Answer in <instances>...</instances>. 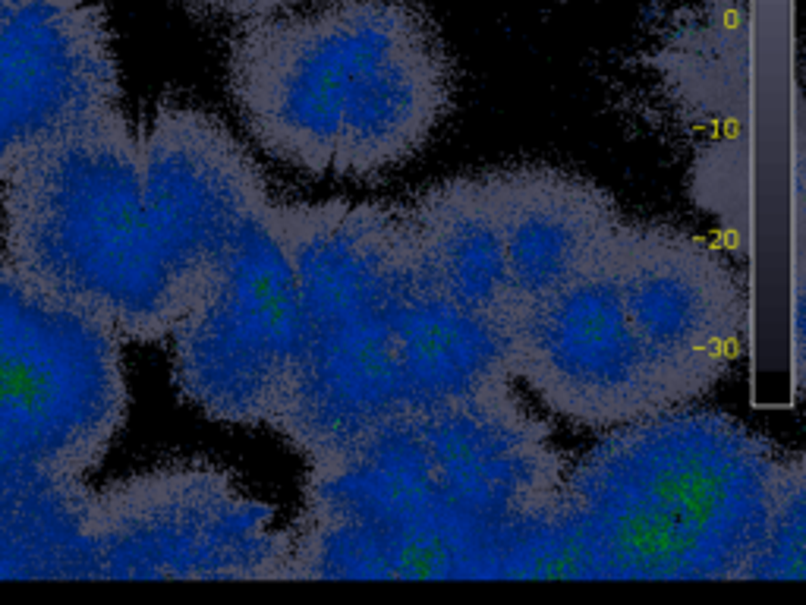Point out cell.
I'll return each instance as SVG.
<instances>
[{
  "label": "cell",
  "instance_id": "8992f818",
  "mask_svg": "<svg viewBox=\"0 0 806 605\" xmlns=\"http://www.w3.org/2000/svg\"><path fill=\"white\" fill-rule=\"evenodd\" d=\"M127 410L123 340L0 259V517L86 479Z\"/></svg>",
  "mask_w": 806,
  "mask_h": 605
},
{
  "label": "cell",
  "instance_id": "7c38bea8",
  "mask_svg": "<svg viewBox=\"0 0 806 605\" xmlns=\"http://www.w3.org/2000/svg\"><path fill=\"white\" fill-rule=\"evenodd\" d=\"M142 202L173 271L205 281L233 234L271 199L253 151L214 114L161 104L139 133Z\"/></svg>",
  "mask_w": 806,
  "mask_h": 605
},
{
  "label": "cell",
  "instance_id": "5bb4252c",
  "mask_svg": "<svg viewBox=\"0 0 806 605\" xmlns=\"http://www.w3.org/2000/svg\"><path fill=\"white\" fill-rule=\"evenodd\" d=\"M429 281L479 318L511 335L513 297L504 243L479 177H450L403 205Z\"/></svg>",
  "mask_w": 806,
  "mask_h": 605
},
{
  "label": "cell",
  "instance_id": "ba28073f",
  "mask_svg": "<svg viewBox=\"0 0 806 605\" xmlns=\"http://www.w3.org/2000/svg\"><path fill=\"white\" fill-rule=\"evenodd\" d=\"M265 205L233 234L168 335L180 394L227 426L274 422L305 340L296 275Z\"/></svg>",
  "mask_w": 806,
  "mask_h": 605
},
{
  "label": "cell",
  "instance_id": "3957f363",
  "mask_svg": "<svg viewBox=\"0 0 806 605\" xmlns=\"http://www.w3.org/2000/svg\"><path fill=\"white\" fill-rule=\"evenodd\" d=\"M797 464L693 403L604 429L561 489L571 580H740Z\"/></svg>",
  "mask_w": 806,
  "mask_h": 605
},
{
  "label": "cell",
  "instance_id": "8fae6325",
  "mask_svg": "<svg viewBox=\"0 0 806 605\" xmlns=\"http://www.w3.org/2000/svg\"><path fill=\"white\" fill-rule=\"evenodd\" d=\"M120 108L101 0H13L0 23V171Z\"/></svg>",
  "mask_w": 806,
  "mask_h": 605
},
{
  "label": "cell",
  "instance_id": "7a4b0ae2",
  "mask_svg": "<svg viewBox=\"0 0 806 605\" xmlns=\"http://www.w3.org/2000/svg\"><path fill=\"white\" fill-rule=\"evenodd\" d=\"M227 89L265 155L369 180L413 162L454 108V60L409 0H328L243 19Z\"/></svg>",
  "mask_w": 806,
  "mask_h": 605
},
{
  "label": "cell",
  "instance_id": "2e32d148",
  "mask_svg": "<svg viewBox=\"0 0 806 605\" xmlns=\"http://www.w3.org/2000/svg\"><path fill=\"white\" fill-rule=\"evenodd\" d=\"M806 577V492L803 464L790 470L756 552L740 580H803Z\"/></svg>",
  "mask_w": 806,
  "mask_h": 605
},
{
  "label": "cell",
  "instance_id": "52a82bcc",
  "mask_svg": "<svg viewBox=\"0 0 806 605\" xmlns=\"http://www.w3.org/2000/svg\"><path fill=\"white\" fill-rule=\"evenodd\" d=\"M92 580H284L277 507L218 464L180 461L88 492Z\"/></svg>",
  "mask_w": 806,
  "mask_h": 605
},
{
  "label": "cell",
  "instance_id": "9c48e42d",
  "mask_svg": "<svg viewBox=\"0 0 806 605\" xmlns=\"http://www.w3.org/2000/svg\"><path fill=\"white\" fill-rule=\"evenodd\" d=\"M511 372L552 413L595 433L680 407L624 309L608 246L564 287L520 312Z\"/></svg>",
  "mask_w": 806,
  "mask_h": 605
},
{
  "label": "cell",
  "instance_id": "30bf717a",
  "mask_svg": "<svg viewBox=\"0 0 806 605\" xmlns=\"http://www.w3.org/2000/svg\"><path fill=\"white\" fill-rule=\"evenodd\" d=\"M624 309L680 407L697 403L738 360L747 290L731 259L703 236L621 221L608 243Z\"/></svg>",
  "mask_w": 806,
  "mask_h": 605
},
{
  "label": "cell",
  "instance_id": "ac0fdd59",
  "mask_svg": "<svg viewBox=\"0 0 806 605\" xmlns=\"http://www.w3.org/2000/svg\"><path fill=\"white\" fill-rule=\"evenodd\" d=\"M10 4H13V0H0V23H4V13L10 10Z\"/></svg>",
  "mask_w": 806,
  "mask_h": 605
},
{
  "label": "cell",
  "instance_id": "5b68a950",
  "mask_svg": "<svg viewBox=\"0 0 806 605\" xmlns=\"http://www.w3.org/2000/svg\"><path fill=\"white\" fill-rule=\"evenodd\" d=\"M0 212L6 262L120 340L168 338L208 281L164 259L142 202L139 133L120 108L0 171Z\"/></svg>",
  "mask_w": 806,
  "mask_h": 605
},
{
  "label": "cell",
  "instance_id": "e0dca14e",
  "mask_svg": "<svg viewBox=\"0 0 806 605\" xmlns=\"http://www.w3.org/2000/svg\"><path fill=\"white\" fill-rule=\"evenodd\" d=\"M205 10L224 13L233 19H259V16H274V13H287L294 6L305 4V0H199Z\"/></svg>",
  "mask_w": 806,
  "mask_h": 605
},
{
  "label": "cell",
  "instance_id": "6da1fadb",
  "mask_svg": "<svg viewBox=\"0 0 806 605\" xmlns=\"http://www.w3.org/2000/svg\"><path fill=\"white\" fill-rule=\"evenodd\" d=\"M571 457L511 385L409 410L309 461L287 580H526Z\"/></svg>",
  "mask_w": 806,
  "mask_h": 605
},
{
  "label": "cell",
  "instance_id": "4fadbf2b",
  "mask_svg": "<svg viewBox=\"0 0 806 605\" xmlns=\"http://www.w3.org/2000/svg\"><path fill=\"white\" fill-rule=\"evenodd\" d=\"M479 183L504 243L513 322L580 275L624 221L599 183L567 171L507 168Z\"/></svg>",
  "mask_w": 806,
  "mask_h": 605
},
{
  "label": "cell",
  "instance_id": "9a60e30c",
  "mask_svg": "<svg viewBox=\"0 0 806 605\" xmlns=\"http://www.w3.org/2000/svg\"><path fill=\"white\" fill-rule=\"evenodd\" d=\"M668 101L697 130L743 127L749 89V0H693L652 57Z\"/></svg>",
  "mask_w": 806,
  "mask_h": 605
},
{
  "label": "cell",
  "instance_id": "277c9868",
  "mask_svg": "<svg viewBox=\"0 0 806 605\" xmlns=\"http://www.w3.org/2000/svg\"><path fill=\"white\" fill-rule=\"evenodd\" d=\"M265 218L290 256L305 318L300 363L271 429L309 464L413 410L409 316L426 268L403 205L268 199Z\"/></svg>",
  "mask_w": 806,
  "mask_h": 605
}]
</instances>
